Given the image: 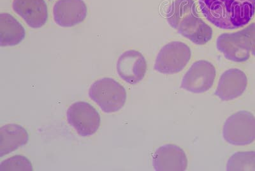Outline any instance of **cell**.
Here are the masks:
<instances>
[{
	"mask_svg": "<svg viewBox=\"0 0 255 171\" xmlns=\"http://www.w3.org/2000/svg\"><path fill=\"white\" fill-rule=\"evenodd\" d=\"M200 11L214 26L236 29L246 26L255 13V0H198Z\"/></svg>",
	"mask_w": 255,
	"mask_h": 171,
	"instance_id": "1",
	"label": "cell"
},
{
	"mask_svg": "<svg viewBox=\"0 0 255 171\" xmlns=\"http://www.w3.org/2000/svg\"><path fill=\"white\" fill-rule=\"evenodd\" d=\"M216 47L225 58L234 62H245L250 57L251 49L243 30L222 34L216 40Z\"/></svg>",
	"mask_w": 255,
	"mask_h": 171,
	"instance_id": "8",
	"label": "cell"
},
{
	"mask_svg": "<svg viewBox=\"0 0 255 171\" xmlns=\"http://www.w3.org/2000/svg\"><path fill=\"white\" fill-rule=\"evenodd\" d=\"M87 13V6L83 0H58L53 7L54 21L63 28H70L81 23Z\"/></svg>",
	"mask_w": 255,
	"mask_h": 171,
	"instance_id": "10",
	"label": "cell"
},
{
	"mask_svg": "<svg viewBox=\"0 0 255 171\" xmlns=\"http://www.w3.org/2000/svg\"><path fill=\"white\" fill-rule=\"evenodd\" d=\"M167 20L193 44L205 45L213 38V29L200 17L194 0H175L168 8Z\"/></svg>",
	"mask_w": 255,
	"mask_h": 171,
	"instance_id": "2",
	"label": "cell"
},
{
	"mask_svg": "<svg viewBox=\"0 0 255 171\" xmlns=\"http://www.w3.org/2000/svg\"><path fill=\"white\" fill-rule=\"evenodd\" d=\"M68 124L79 136L93 135L99 130L100 116L99 112L85 102H77L69 107L67 112Z\"/></svg>",
	"mask_w": 255,
	"mask_h": 171,
	"instance_id": "6",
	"label": "cell"
},
{
	"mask_svg": "<svg viewBox=\"0 0 255 171\" xmlns=\"http://www.w3.org/2000/svg\"><path fill=\"white\" fill-rule=\"evenodd\" d=\"M227 170L255 171V152H237L227 162Z\"/></svg>",
	"mask_w": 255,
	"mask_h": 171,
	"instance_id": "16",
	"label": "cell"
},
{
	"mask_svg": "<svg viewBox=\"0 0 255 171\" xmlns=\"http://www.w3.org/2000/svg\"><path fill=\"white\" fill-rule=\"evenodd\" d=\"M26 36L22 25L8 13L0 14V45L1 47L15 46Z\"/></svg>",
	"mask_w": 255,
	"mask_h": 171,
	"instance_id": "15",
	"label": "cell"
},
{
	"mask_svg": "<svg viewBox=\"0 0 255 171\" xmlns=\"http://www.w3.org/2000/svg\"><path fill=\"white\" fill-rule=\"evenodd\" d=\"M247 86L245 73L238 68H231L220 77L215 94L223 101H229L242 95Z\"/></svg>",
	"mask_w": 255,
	"mask_h": 171,
	"instance_id": "12",
	"label": "cell"
},
{
	"mask_svg": "<svg viewBox=\"0 0 255 171\" xmlns=\"http://www.w3.org/2000/svg\"><path fill=\"white\" fill-rule=\"evenodd\" d=\"M191 58L188 45L174 41L164 45L156 57L154 70L163 74H177L185 68Z\"/></svg>",
	"mask_w": 255,
	"mask_h": 171,
	"instance_id": "5",
	"label": "cell"
},
{
	"mask_svg": "<svg viewBox=\"0 0 255 171\" xmlns=\"http://www.w3.org/2000/svg\"><path fill=\"white\" fill-rule=\"evenodd\" d=\"M147 67L144 56L136 50L125 52L120 56L116 65L120 78L130 84H137L144 78Z\"/></svg>",
	"mask_w": 255,
	"mask_h": 171,
	"instance_id": "9",
	"label": "cell"
},
{
	"mask_svg": "<svg viewBox=\"0 0 255 171\" xmlns=\"http://www.w3.org/2000/svg\"><path fill=\"white\" fill-rule=\"evenodd\" d=\"M216 76V68L211 62L196 61L184 75L181 88L193 93L206 92L213 86Z\"/></svg>",
	"mask_w": 255,
	"mask_h": 171,
	"instance_id": "7",
	"label": "cell"
},
{
	"mask_svg": "<svg viewBox=\"0 0 255 171\" xmlns=\"http://www.w3.org/2000/svg\"><path fill=\"white\" fill-rule=\"evenodd\" d=\"M50 1H51V0H50Z\"/></svg>",
	"mask_w": 255,
	"mask_h": 171,
	"instance_id": "19",
	"label": "cell"
},
{
	"mask_svg": "<svg viewBox=\"0 0 255 171\" xmlns=\"http://www.w3.org/2000/svg\"><path fill=\"white\" fill-rule=\"evenodd\" d=\"M28 132L19 125L8 124L0 129V157L6 156L19 147L26 145Z\"/></svg>",
	"mask_w": 255,
	"mask_h": 171,
	"instance_id": "14",
	"label": "cell"
},
{
	"mask_svg": "<svg viewBox=\"0 0 255 171\" xmlns=\"http://www.w3.org/2000/svg\"><path fill=\"white\" fill-rule=\"evenodd\" d=\"M31 162L26 157L15 156L2 162L0 171H33Z\"/></svg>",
	"mask_w": 255,
	"mask_h": 171,
	"instance_id": "17",
	"label": "cell"
},
{
	"mask_svg": "<svg viewBox=\"0 0 255 171\" xmlns=\"http://www.w3.org/2000/svg\"><path fill=\"white\" fill-rule=\"evenodd\" d=\"M152 165L157 171H184L188 168V159L181 148L166 145L154 153Z\"/></svg>",
	"mask_w": 255,
	"mask_h": 171,
	"instance_id": "11",
	"label": "cell"
},
{
	"mask_svg": "<svg viewBox=\"0 0 255 171\" xmlns=\"http://www.w3.org/2000/svg\"><path fill=\"white\" fill-rule=\"evenodd\" d=\"M89 96L106 113L120 111L124 108L127 97L124 86L109 77L95 81L89 90Z\"/></svg>",
	"mask_w": 255,
	"mask_h": 171,
	"instance_id": "3",
	"label": "cell"
},
{
	"mask_svg": "<svg viewBox=\"0 0 255 171\" xmlns=\"http://www.w3.org/2000/svg\"><path fill=\"white\" fill-rule=\"evenodd\" d=\"M224 140L234 146L249 145L255 141V117L249 111L234 113L225 121L223 129Z\"/></svg>",
	"mask_w": 255,
	"mask_h": 171,
	"instance_id": "4",
	"label": "cell"
},
{
	"mask_svg": "<svg viewBox=\"0 0 255 171\" xmlns=\"http://www.w3.org/2000/svg\"><path fill=\"white\" fill-rule=\"evenodd\" d=\"M14 12L32 28H40L48 20V8L44 0H13Z\"/></svg>",
	"mask_w": 255,
	"mask_h": 171,
	"instance_id": "13",
	"label": "cell"
},
{
	"mask_svg": "<svg viewBox=\"0 0 255 171\" xmlns=\"http://www.w3.org/2000/svg\"><path fill=\"white\" fill-rule=\"evenodd\" d=\"M243 30L249 42L252 53L255 56V22L250 24Z\"/></svg>",
	"mask_w": 255,
	"mask_h": 171,
	"instance_id": "18",
	"label": "cell"
}]
</instances>
